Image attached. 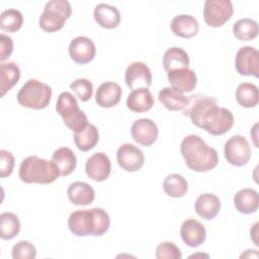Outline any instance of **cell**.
Here are the masks:
<instances>
[{"mask_svg":"<svg viewBox=\"0 0 259 259\" xmlns=\"http://www.w3.org/2000/svg\"><path fill=\"white\" fill-rule=\"evenodd\" d=\"M183 113L190 117L191 122L212 136L228 133L234 124L233 113L217 104V99L210 96L192 95L183 109Z\"/></svg>","mask_w":259,"mask_h":259,"instance_id":"obj_1","label":"cell"},{"mask_svg":"<svg viewBox=\"0 0 259 259\" xmlns=\"http://www.w3.org/2000/svg\"><path fill=\"white\" fill-rule=\"evenodd\" d=\"M180 152L186 166L195 172H207L217 167L219 155L215 149L197 135L186 136L180 144Z\"/></svg>","mask_w":259,"mask_h":259,"instance_id":"obj_2","label":"cell"},{"mask_svg":"<svg viewBox=\"0 0 259 259\" xmlns=\"http://www.w3.org/2000/svg\"><path fill=\"white\" fill-rule=\"evenodd\" d=\"M70 232L77 237L104 235L110 227L109 214L101 207L77 209L68 219Z\"/></svg>","mask_w":259,"mask_h":259,"instance_id":"obj_3","label":"cell"},{"mask_svg":"<svg viewBox=\"0 0 259 259\" xmlns=\"http://www.w3.org/2000/svg\"><path fill=\"white\" fill-rule=\"evenodd\" d=\"M18 176L24 183L50 184L56 181L61 175L53 161H48L33 155L25 158L21 162Z\"/></svg>","mask_w":259,"mask_h":259,"instance_id":"obj_4","label":"cell"},{"mask_svg":"<svg viewBox=\"0 0 259 259\" xmlns=\"http://www.w3.org/2000/svg\"><path fill=\"white\" fill-rule=\"evenodd\" d=\"M52 94V88L47 83L36 79H29L22 85L16 97L21 106L39 110L50 104Z\"/></svg>","mask_w":259,"mask_h":259,"instance_id":"obj_5","label":"cell"},{"mask_svg":"<svg viewBox=\"0 0 259 259\" xmlns=\"http://www.w3.org/2000/svg\"><path fill=\"white\" fill-rule=\"evenodd\" d=\"M56 110L63 118L66 126L74 133L82 131L89 123L85 112L79 108L76 98L68 91H64L59 95Z\"/></svg>","mask_w":259,"mask_h":259,"instance_id":"obj_6","label":"cell"},{"mask_svg":"<svg viewBox=\"0 0 259 259\" xmlns=\"http://www.w3.org/2000/svg\"><path fill=\"white\" fill-rule=\"evenodd\" d=\"M72 7L67 0H51L46 3L38 24L46 32H55L63 28L71 16Z\"/></svg>","mask_w":259,"mask_h":259,"instance_id":"obj_7","label":"cell"},{"mask_svg":"<svg viewBox=\"0 0 259 259\" xmlns=\"http://www.w3.org/2000/svg\"><path fill=\"white\" fill-rule=\"evenodd\" d=\"M224 154L226 160L233 166L242 167L251 159L252 150L247 139L240 135L232 136L225 144Z\"/></svg>","mask_w":259,"mask_h":259,"instance_id":"obj_8","label":"cell"},{"mask_svg":"<svg viewBox=\"0 0 259 259\" xmlns=\"http://www.w3.org/2000/svg\"><path fill=\"white\" fill-rule=\"evenodd\" d=\"M233 13L234 7L230 0H206L203 4V19L212 27L224 25Z\"/></svg>","mask_w":259,"mask_h":259,"instance_id":"obj_9","label":"cell"},{"mask_svg":"<svg viewBox=\"0 0 259 259\" xmlns=\"http://www.w3.org/2000/svg\"><path fill=\"white\" fill-rule=\"evenodd\" d=\"M235 67L240 75L259 77V52L250 46L239 49L235 58Z\"/></svg>","mask_w":259,"mask_h":259,"instance_id":"obj_10","label":"cell"},{"mask_svg":"<svg viewBox=\"0 0 259 259\" xmlns=\"http://www.w3.org/2000/svg\"><path fill=\"white\" fill-rule=\"evenodd\" d=\"M116 160L122 170L126 172H136L143 167L145 157L142 150L137 146L125 143L117 149Z\"/></svg>","mask_w":259,"mask_h":259,"instance_id":"obj_11","label":"cell"},{"mask_svg":"<svg viewBox=\"0 0 259 259\" xmlns=\"http://www.w3.org/2000/svg\"><path fill=\"white\" fill-rule=\"evenodd\" d=\"M124 81L132 90L149 88L152 84L151 70L144 62H133L124 72Z\"/></svg>","mask_w":259,"mask_h":259,"instance_id":"obj_12","label":"cell"},{"mask_svg":"<svg viewBox=\"0 0 259 259\" xmlns=\"http://www.w3.org/2000/svg\"><path fill=\"white\" fill-rule=\"evenodd\" d=\"M86 175L96 182L106 180L111 172V163L108 156L102 152L91 155L85 163Z\"/></svg>","mask_w":259,"mask_h":259,"instance_id":"obj_13","label":"cell"},{"mask_svg":"<svg viewBox=\"0 0 259 259\" xmlns=\"http://www.w3.org/2000/svg\"><path fill=\"white\" fill-rule=\"evenodd\" d=\"M131 134L134 141L141 146L149 147L153 145L158 138V126L150 118H139L132 124Z\"/></svg>","mask_w":259,"mask_h":259,"instance_id":"obj_14","label":"cell"},{"mask_svg":"<svg viewBox=\"0 0 259 259\" xmlns=\"http://www.w3.org/2000/svg\"><path fill=\"white\" fill-rule=\"evenodd\" d=\"M70 58L77 64L84 65L90 63L96 53V48L92 39L87 36H77L69 44Z\"/></svg>","mask_w":259,"mask_h":259,"instance_id":"obj_15","label":"cell"},{"mask_svg":"<svg viewBox=\"0 0 259 259\" xmlns=\"http://www.w3.org/2000/svg\"><path fill=\"white\" fill-rule=\"evenodd\" d=\"M167 78L175 91L180 93H188L193 91L197 84L195 72L189 68L177 69L167 72Z\"/></svg>","mask_w":259,"mask_h":259,"instance_id":"obj_16","label":"cell"},{"mask_svg":"<svg viewBox=\"0 0 259 259\" xmlns=\"http://www.w3.org/2000/svg\"><path fill=\"white\" fill-rule=\"evenodd\" d=\"M180 236L187 246L195 248L204 243L206 231L199 221L195 219H187L181 225Z\"/></svg>","mask_w":259,"mask_h":259,"instance_id":"obj_17","label":"cell"},{"mask_svg":"<svg viewBox=\"0 0 259 259\" xmlns=\"http://www.w3.org/2000/svg\"><path fill=\"white\" fill-rule=\"evenodd\" d=\"M122 90L120 86L112 81H107L99 85L95 93V102L103 108L115 106L121 98Z\"/></svg>","mask_w":259,"mask_h":259,"instance_id":"obj_18","label":"cell"},{"mask_svg":"<svg viewBox=\"0 0 259 259\" xmlns=\"http://www.w3.org/2000/svg\"><path fill=\"white\" fill-rule=\"evenodd\" d=\"M194 209L201 219L206 221L212 220L220 212L221 200L213 193H202L196 198Z\"/></svg>","mask_w":259,"mask_h":259,"instance_id":"obj_19","label":"cell"},{"mask_svg":"<svg viewBox=\"0 0 259 259\" xmlns=\"http://www.w3.org/2000/svg\"><path fill=\"white\" fill-rule=\"evenodd\" d=\"M170 27L175 35L183 38H191L195 36L199 30L196 18L188 14H180L173 17Z\"/></svg>","mask_w":259,"mask_h":259,"instance_id":"obj_20","label":"cell"},{"mask_svg":"<svg viewBox=\"0 0 259 259\" xmlns=\"http://www.w3.org/2000/svg\"><path fill=\"white\" fill-rule=\"evenodd\" d=\"M93 16L97 24L106 29H112L118 26L120 22V13L115 6L99 3L95 6Z\"/></svg>","mask_w":259,"mask_h":259,"instance_id":"obj_21","label":"cell"},{"mask_svg":"<svg viewBox=\"0 0 259 259\" xmlns=\"http://www.w3.org/2000/svg\"><path fill=\"white\" fill-rule=\"evenodd\" d=\"M67 194L69 200L75 205H88L95 198V191L86 182L76 181L68 186Z\"/></svg>","mask_w":259,"mask_h":259,"instance_id":"obj_22","label":"cell"},{"mask_svg":"<svg viewBox=\"0 0 259 259\" xmlns=\"http://www.w3.org/2000/svg\"><path fill=\"white\" fill-rule=\"evenodd\" d=\"M154 97L148 88L133 90L126 98V106L130 110L137 113L149 111L154 105Z\"/></svg>","mask_w":259,"mask_h":259,"instance_id":"obj_23","label":"cell"},{"mask_svg":"<svg viewBox=\"0 0 259 259\" xmlns=\"http://www.w3.org/2000/svg\"><path fill=\"white\" fill-rule=\"evenodd\" d=\"M234 204L240 213H253L258 209L259 205L258 192L252 188H243L236 192L234 196Z\"/></svg>","mask_w":259,"mask_h":259,"instance_id":"obj_24","label":"cell"},{"mask_svg":"<svg viewBox=\"0 0 259 259\" xmlns=\"http://www.w3.org/2000/svg\"><path fill=\"white\" fill-rule=\"evenodd\" d=\"M160 103L171 111L183 110L189 102V96L175 91L171 87H164L158 94Z\"/></svg>","mask_w":259,"mask_h":259,"instance_id":"obj_25","label":"cell"},{"mask_svg":"<svg viewBox=\"0 0 259 259\" xmlns=\"http://www.w3.org/2000/svg\"><path fill=\"white\" fill-rule=\"evenodd\" d=\"M52 161L56 164L61 176H68L76 169L77 158L75 153L68 147L57 149L52 156Z\"/></svg>","mask_w":259,"mask_h":259,"instance_id":"obj_26","label":"cell"},{"mask_svg":"<svg viewBox=\"0 0 259 259\" xmlns=\"http://www.w3.org/2000/svg\"><path fill=\"white\" fill-rule=\"evenodd\" d=\"M163 67L166 72L189 68L188 54L183 49L178 47L168 49L163 57Z\"/></svg>","mask_w":259,"mask_h":259,"instance_id":"obj_27","label":"cell"},{"mask_svg":"<svg viewBox=\"0 0 259 259\" xmlns=\"http://www.w3.org/2000/svg\"><path fill=\"white\" fill-rule=\"evenodd\" d=\"M99 141V133L97 127L88 123L82 131L74 133V143L78 150L82 152H88L93 149Z\"/></svg>","mask_w":259,"mask_h":259,"instance_id":"obj_28","label":"cell"},{"mask_svg":"<svg viewBox=\"0 0 259 259\" xmlns=\"http://www.w3.org/2000/svg\"><path fill=\"white\" fill-rule=\"evenodd\" d=\"M0 70L1 96H4L6 92L11 90L18 83L20 78V70L15 62L1 63Z\"/></svg>","mask_w":259,"mask_h":259,"instance_id":"obj_29","label":"cell"},{"mask_svg":"<svg viewBox=\"0 0 259 259\" xmlns=\"http://www.w3.org/2000/svg\"><path fill=\"white\" fill-rule=\"evenodd\" d=\"M236 100L242 107H255L259 101L258 87L249 82L241 83L236 89Z\"/></svg>","mask_w":259,"mask_h":259,"instance_id":"obj_30","label":"cell"},{"mask_svg":"<svg viewBox=\"0 0 259 259\" xmlns=\"http://www.w3.org/2000/svg\"><path fill=\"white\" fill-rule=\"evenodd\" d=\"M163 189L168 196L178 198L186 194L188 190V183L182 175L172 173L165 177L163 182Z\"/></svg>","mask_w":259,"mask_h":259,"instance_id":"obj_31","label":"cell"},{"mask_svg":"<svg viewBox=\"0 0 259 259\" xmlns=\"http://www.w3.org/2000/svg\"><path fill=\"white\" fill-rule=\"evenodd\" d=\"M20 231V222L18 217L10 211H4L0 214V238L2 240H11L15 238Z\"/></svg>","mask_w":259,"mask_h":259,"instance_id":"obj_32","label":"cell"},{"mask_svg":"<svg viewBox=\"0 0 259 259\" xmlns=\"http://www.w3.org/2000/svg\"><path fill=\"white\" fill-rule=\"evenodd\" d=\"M259 32L257 21L251 18H242L235 22L233 25V33L239 40H251L254 39Z\"/></svg>","mask_w":259,"mask_h":259,"instance_id":"obj_33","label":"cell"},{"mask_svg":"<svg viewBox=\"0 0 259 259\" xmlns=\"http://www.w3.org/2000/svg\"><path fill=\"white\" fill-rule=\"evenodd\" d=\"M23 24L22 13L17 9H6L0 14V28L5 32H15Z\"/></svg>","mask_w":259,"mask_h":259,"instance_id":"obj_34","label":"cell"},{"mask_svg":"<svg viewBox=\"0 0 259 259\" xmlns=\"http://www.w3.org/2000/svg\"><path fill=\"white\" fill-rule=\"evenodd\" d=\"M70 89H72L77 97L81 101H87L92 97L93 94V84L85 78H78L70 84Z\"/></svg>","mask_w":259,"mask_h":259,"instance_id":"obj_35","label":"cell"},{"mask_svg":"<svg viewBox=\"0 0 259 259\" xmlns=\"http://www.w3.org/2000/svg\"><path fill=\"white\" fill-rule=\"evenodd\" d=\"M13 259H34L36 257V249L29 241L17 242L11 252Z\"/></svg>","mask_w":259,"mask_h":259,"instance_id":"obj_36","label":"cell"},{"mask_svg":"<svg viewBox=\"0 0 259 259\" xmlns=\"http://www.w3.org/2000/svg\"><path fill=\"white\" fill-rule=\"evenodd\" d=\"M156 257L158 259H181L180 249L172 242H162L156 248Z\"/></svg>","mask_w":259,"mask_h":259,"instance_id":"obj_37","label":"cell"},{"mask_svg":"<svg viewBox=\"0 0 259 259\" xmlns=\"http://www.w3.org/2000/svg\"><path fill=\"white\" fill-rule=\"evenodd\" d=\"M0 157H1V162H0V177L5 178L11 175L14 164H15V159L13 155L6 151V150H1L0 151Z\"/></svg>","mask_w":259,"mask_h":259,"instance_id":"obj_38","label":"cell"},{"mask_svg":"<svg viewBox=\"0 0 259 259\" xmlns=\"http://www.w3.org/2000/svg\"><path fill=\"white\" fill-rule=\"evenodd\" d=\"M13 52V40L10 36L1 33L0 34V61L7 60Z\"/></svg>","mask_w":259,"mask_h":259,"instance_id":"obj_39","label":"cell"}]
</instances>
